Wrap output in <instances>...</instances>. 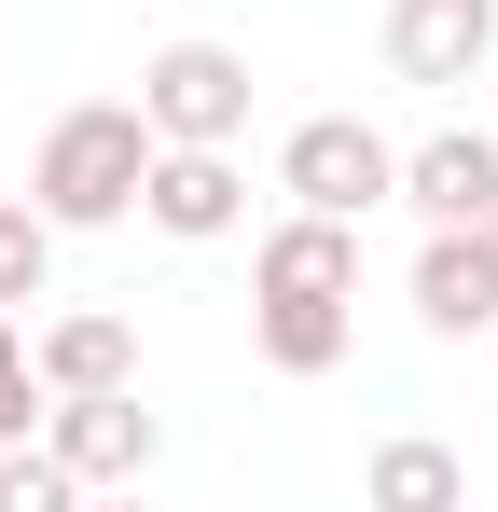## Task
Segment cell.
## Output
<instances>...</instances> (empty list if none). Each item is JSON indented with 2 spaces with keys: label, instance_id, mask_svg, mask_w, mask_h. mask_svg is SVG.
Returning a JSON list of instances; mask_svg holds the SVG:
<instances>
[{
  "label": "cell",
  "instance_id": "obj_11",
  "mask_svg": "<svg viewBox=\"0 0 498 512\" xmlns=\"http://www.w3.org/2000/svg\"><path fill=\"white\" fill-rule=\"evenodd\" d=\"M249 333L277 374H332L346 346H360V305H319V291H249Z\"/></svg>",
  "mask_w": 498,
  "mask_h": 512
},
{
  "label": "cell",
  "instance_id": "obj_13",
  "mask_svg": "<svg viewBox=\"0 0 498 512\" xmlns=\"http://www.w3.org/2000/svg\"><path fill=\"white\" fill-rule=\"evenodd\" d=\"M42 277H56V222H42L28 194H0V305L28 319V305H42Z\"/></svg>",
  "mask_w": 498,
  "mask_h": 512
},
{
  "label": "cell",
  "instance_id": "obj_8",
  "mask_svg": "<svg viewBox=\"0 0 498 512\" xmlns=\"http://www.w3.org/2000/svg\"><path fill=\"white\" fill-rule=\"evenodd\" d=\"M28 374H42V402L139 388V319H111V305H70V319H42V333H28Z\"/></svg>",
  "mask_w": 498,
  "mask_h": 512
},
{
  "label": "cell",
  "instance_id": "obj_5",
  "mask_svg": "<svg viewBox=\"0 0 498 512\" xmlns=\"http://www.w3.org/2000/svg\"><path fill=\"white\" fill-rule=\"evenodd\" d=\"M402 208L429 222V236H471V222L498 208V139H485V125L415 139V153H402Z\"/></svg>",
  "mask_w": 498,
  "mask_h": 512
},
{
  "label": "cell",
  "instance_id": "obj_2",
  "mask_svg": "<svg viewBox=\"0 0 498 512\" xmlns=\"http://www.w3.org/2000/svg\"><path fill=\"white\" fill-rule=\"evenodd\" d=\"M139 125H153L166 153H236L249 139V56L236 42H166L153 70H139Z\"/></svg>",
  "mask_w": 498,
  "mask_h": 512
},
{
  "label": "cell",
  "instance_id": "obj_9",
  "mask_svg": "<svg viewBox=\"0 0 498 512\" xmlns=\"http://www.w3.org/2000/svg\"><path fill=\"white\" fill-rule=\"evenodd\" d=\"M249 291H319V305H360V222H319V208H291V222L249 250Z\"/></svg>",
  "mask_w": 498,
  "mask_h": 512
},
{
  "label": "cell",
  "instance_id": "obj_14",
  "mask_svg": "<svg viewBox=\"0 0 498 512\" xmlns=\"http://www.w3.org/2000/svg\"><path fill=\"white\" fill-rule=\"evenodd\" d=\"M0 512H83L70 457H56V443H0Z\"/></svg>",
  "mask_w": 498,
  "mask_h": 512
},
{
  "label": "cell",
  "instance_id": "obj_7",
  "mask_svg": "<svg viewBox=\"0 0 498 512\" xmlns=\"http://www.w3.org/2000/svg\"><path fill=\"white\" fill-rule=\"evenodd\" d=\"M139 222H153V236H180V250L236 236V222H249V180H236V153H153V180H139Z\"/></svg>",
  "mask_w": 498,
  "mask_h": 512
},
{
  "label": "cell",
  "instance_id": "obj_6",
  "mask_svg": "<svg viewBox=\"0 0 498 512\" xmlns=\"http://www.w3.org/2000/svg\"><path fill=\"white\" fill-rule=\"evenodd\" d=\"M498 56V0H388V70L402 84H471Z\"/></svg>",
  "mask_w": 498,
  "mask_h": 512
},
{
  "label": "cell",
  "instance_id": "obj_10",
  "mask_svg": "<svg viewBox=\"0 0 498 512\" xmlns=\"http://www.w3.org/2000/svg\"><path fill=\"white\" fill-rule=\"evenodd\" d=\"M415 319H429V333H498V263H485V236H429V250H415Z\"/></svg>",
  "mask_w": 498,
  "mask_h": 512
},
{
  "label": "cell",
  "instance_id": "obj_18",
  "mask_svg": "<svg viewBox=\"0 0 498 512\" xmlns=\"http://www.w3.org/2000/svg\"><path fill=\"white\" fill-rule=\"evenodd\" d=\"M471 236H485V263H498V208H485V222H471Z\"/></svg>",
  "mask_w": 498,
  "mask_h": 512
},
{
  "label": "cell",
  "instance_id": "obj_17",
  "mask_svg": "<svg viewBox=\"0 0 498 512\" xmlns=\"http://www.w3.org/2000/svg\"><path fill=\"white\" fill-rule=\"evenodd\" d=\"M83 512H139V485H125V499H83Z\"/></svg>",
  "mask_w": 498,
  "mask_h": 512
},
{
  "label": "cell",
  "instance_id": "obj_3",
  "mask_svg": "<svg viewBox=\"0 0 498 512\" xmlns=\"http://www.w3.org/2000/svg\"><path fill=\"white\" fill-rule=\"evenodd\" d=\"M277 194H291V208H319V222H360V208H388V194H402V153H388L360 111H305V125H291V153H277Z\"/></svg>",
  "mask_w": 498,
  "mask_h": 512
},
{
  "label": "cell",
  "instance_id": "obj_16",
  "mask_svg": "<svg viewBox=\"0 0 498 512\" xmlns=\"http://www.w3.org/2000/svg\"><path fill=\"white\" fill-rule=\"evenodd\" d=\"M0 374H28V333H14V305H0Z\"/></svg>",
  "mask_w": 498,
  "mask_h": 512
},
{
  "label": "cell",
  "instance_id": "obj_15",
  "mask_svg": "<svg viewBox=\"0 0 498 512\" xmlns=\"http://www.w3.org/2000/svg\"><path fill=\"white\" fill-rule=\"evenodd\" d=\"M42 429V374H0V443H28Z\"/></svg>",
  "mask_w": 498,
  "mask_h": 512
},
{
  "label": "cell",
  "instance_id": "obj_1",
  "mask_svg": "<svg viewBox=\"0 0 498 512\" xmlns=\"http://www.w3.org/2000/svg\"><path fill=\"white\" fill-rule=\"evenodd\" d=\"M153 125H139V97H83L42 125V167H28V208L56 222V236H97V222H125L139 208V180H153Z\"/></svg>",
  "mask_w": 498,
  "mask_h": 512
},
{
  "label": "cell",
  "instance_id": "obj_4",
  "mask_svg": "<svg viewBox=\"0 0 498 512\" xmlns=\"http://www.w3.org/2000/svg\"><path fill=\"white\" fill-rule=\"evenodd\" d=\"M42 443L70 457L83 499H125L139 471H153V416H139V388H83V402H42Z\"/></svg>",
  "mask_w": 498,
  "mask_h": 512
},
{
  "label": "cell",
  "instance_id": "obj_12",
  "mask_svg": "<svg viewBox=\"0 0 498 512\" xmlns=\"http://www.w3.org/2000/svg\"><path fill=\"white\" fill-rule=\"evenodd\" d=\"M360 499H374V512H471V471H457V443H429V429H402V443H374Z\"/></svg>",
  "mask_w": 498,
  "mask_h": 512
}]
</instances>
